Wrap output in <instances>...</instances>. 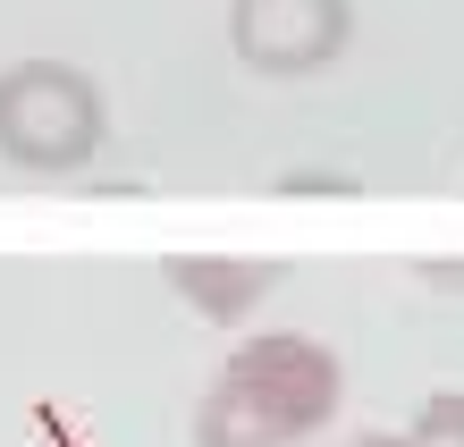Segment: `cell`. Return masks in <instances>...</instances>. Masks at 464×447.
Instances as JSON below:
<instances>
[{
    "label": "cell",
    "mask_w": 464,
    "mask_h": 447,
    "mask_svg": "<svg viewBox=\"0 0 464 447\" xmlns=\"http://www.w3.org/2000/svg\"><path fill=\"white\" fill-rule=\"evenodd\" d=\"M160 278H169L203 321H245L270 296V278H279V270H270V262H228V254H169Z\"/></svg>",
    "instance_id": "4"
},
{
    "label": "cell",
    "mask_w": 464,
    "mask_h": 447,
    "mask_svg": "<svg viewBox=\"0 0 464 447\" xmlns=\"http://www.w3.org/2000/svg\"><path fill=\"white\" fill-rule=\"evenodd\" d=\"M414 447H464V388H440L414 413Z\"/></svg>",
    "instance_id": "5"
},
{
    "label": "cell",
    "mask_w": 464,
    "mask_h": 447,
    "mask_svg": "<svg viewBox=\"0 0 464 447\" xmlns=\"http://www.w3.org/2000/svg\"><path fill=\"white\" fill-rule=\"evenodd\" d=\"M111 135V110H102V85L68 60H17L0 68V152L34 178L85 170Z\"/></svg>",
    "instance_id": "2"
},
{
    "label": "cell",
    "mask_w": 464,
    "mask_h": 447,
    "mask_svg": "<svg viewBox=\"0 0 464 447\" xmlns=\"http://www.w3.org/2000/svg\"><path fill=\"white\" fill-rule=\"evenodd\" d=\"M346 372L304 329H262L228 355V372L195 405V447H304L338 423Z\"/></svg>",
    "instance_id": "1"
},
{
    "label": "cell",
    "mask_w": 464,
    "mask_h": 447,
    "mask_svg": "<svg viewBox=\"0 0 464 447\" xmlns=\"http://www.w3.org/2000/svg\"><path fill=\"white\" fill-rule=\"evenodd\" d=\"M346 447H414V439H397V431H363V439H346Z\"/></svg>",
    "instance_id": "6"
},
{
    "label": "cell",
    "mask_w": 464,
    "mask_h": 447,
    "mask_svg": "<svg viewBox=\"0 0 464 447\" xmlns=\"http://www.w3.org/2000/svg\"><path fill=\"white\" fill-rule=\"evenodd\" d=\"M228 43L254 76H313L354 43V0H228Z\"/></svg>",
    "instance_id": "3"
},
{
    "label": "cell",
    "mask_w": 464,
    "mask_h": 447,
    "mask_svg": "<svg viewBox=\"0 0 464 447\" xmlns=\"http://www.w3.org/2000/svg\"><path fill=\"white\" fill-rule=\"evenodd\" d=\"M430 278H464V262H430Z\"/></svg>",
    "instance_id": "7"
}]
</instances>
